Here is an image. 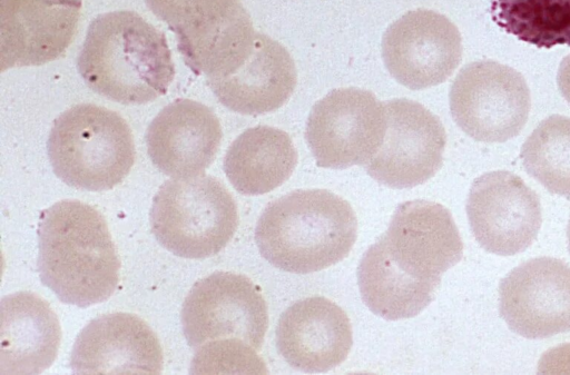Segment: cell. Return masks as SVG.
<instances>
[{"label": "cell", "instance_id": "cell-16", "mask_svg": "<svg viewBox=\"0 0 570 375\" xmlns=\"http://www.w3.org/2000/svg\"><path fill=\"white\" fill-rule=\"evenodd\" d=\"M164 355L154 330L138 316L110 313L78 334L69 359L77 374H158Z\"/></svg>", "mask_w": 570, "mask_h": 375}, {"label": "cell", "instance_id": "cell-2", "mask_svg": "<svg viewBox=\"0 0 570 375\" xmlns=\"http://www.w3.org/2000/svg\"><path fill=\"white\" fill-rule=\"evenodd\" d=\"M77 68L92 91L122 105L154 101L175 77L165 34L129 10L102 13L91 21Z\"/></svg>", "mask_w": 570, "mask_h": 375}, {"label": "cell", "instance_id": "cell-1", "mask_svg": "<svg viewBox=\"0 0 570 375\" xmlns=\"http://www.w3.org/2000/svg\"><path fill=\"white\" fill-rule=\"evenodd\" d=\"M38 273L68 305L107 300L119 283L120 260L105 217L80 200H60L40 214Z\"/></svg>", "mask_w": 570, "mask_h": 375}, {"label": "cell", "instance_id": "cell-24", "mask_svg": "<svg viewBox=\"0 0 570 375\" xmlns=\"http://www.w3.org/2000/svg\"><path fill=\"white\" fill-rule=\"evenodd\" d=\"M527 172L548 191L570 198V118L552 115L542 120L522 145Z\"/></svg>", "mask_w": 570, "mask_h": 375}, {"label": "cell", "instance_id": "cell-10", "mask_svg": "<svg viewBox=\"0 0 570 375\" xmlns=\"http://www.w3.org/2000/svg\"><path fill=\"white\" fill-rule=\"evenodd\" d=\"M146 4L175 33L178 51L196 75L209 76L255 32L239 0H146Z\"/></svg>", "mask_w": 570, "mask_h": 375}, {"label": "cell", "instance_id": "cell-6", "mask_svg": "<svg viewBox=\"0 0 570 375\" xmlns=\"http://www.w3.org/2000/svg\"><path fill=\"white\" fill-rule=\"evenodd\" d=\"M181 325L191 348L213 342H237L261 351L268 328L266 302L246 276L216 272L187 294Z\"/></svg>", "mask_w": 570, "mask_h": 375}, {"label": "cell", "instance_id": "cell-21", "mask_svg": "<svg viewBox=\"0 0 570 375\" xmlns=\"http://www.w3.org/2000/svg\"><path fill=\"white\" fill-rule=\"evenodd\" d=\"M296 164L297 151L287 132L256 126L230 144L224 158V171L238 193L256 196L284 184Z\"/></svg>", "mask_w": 570, "mask_h": 375}, {"label": "cell", "instance_id": "cell-4", "mask_svg": "<svg viewBox=\"0 0 570 375\" xmlns=\"http://www.w3.org/2000/svg\"><path fill=\"white\" fill-rule=\"evenodd\" d=\"M47 152L59 179L89 191L108 190L120 184L136 158L126 120L92 103L72 106L53 121Z\"/></svg>", "mask_w": 570, "mask_h": 375}, {"label": "cell", "instance_id": "cell-25", "mask_svg": "<svg viewBox=\"0 0 570 375\" xmlns=\"http://www.w3.org/2000/svg\"><path fill=\"white\" fill-rule=\"evenodd\" d=\"M267 373L253 347L237 342H213L197 348L190 373Z\"/></svg>", "mask_w": 570, "mask_h": 375}, {"label": "cell", "instance_id": "cell-9", "mask_svg": "<svg viewBox=\"0 0 570 375\" xmlns=\"http://www.w3.org/2000/svg\"><path fill=\"white\" fill-rule=\"evenodd\" d=\"M386 130L383 142L365 165L377 182L395 189L412 188L441 168L446 135L441 120L410 99L384 102Z\"/></svg>", "mask_w": 570, "mask_h": 375}, {"label": "cell", "instance_id": "cell-27", "mask_svg": "<svg viewBox=\"0 0 570 375\" xmlns=\"http://www.w3.org/2000/svg\"><path fill=\"white\" fill-rule=\"evenodd\" d=\"M567 237H568V247H569V251H570V219H569V223L567 226Z\"/></svg>", "mask_w": 570, "mask_h": 375}, {"label": "cell", "instance_id": "cell-18", "mask_svg": "<svg viewBox=\"0 0 570 375\" xmlns=\"http://www.w3.org/2000/svg\"><path fill=\"white\" fill-rule=\"evenodd\" d=\"M353 345L352 325L332 300L313 296L295 302L281 315L276 347L293 368L324 373L341 365Z\"/></svg>", "mask_w": 570, "mask_h": 375}, {"label": "cell", "instance_id": "cell-7", "mask_svg": "<svg viewBox=\"0 0 570 375\" xmlns=\"http://www.w3.org/2000/svg\"><path fill=\"white\" fill-rule=\"evenodd\" d=\"M455 124L481 142H504L520 134L530 108V90L515 69L493 60L464 66L450 89Z\"/></svg>", "mask_w": 570, "mask_h": 375}, {"label": "cell", "instance_id": "cell-15", "mask_svg": "<svg viewBox=\"0 0 570 375\" xmlns=\"http://www.w3.org/2000/svg\"><path fill=\"white\" fill-rule=\"evenodd\" d=\"M379 240L401 269L438 285L463 256V243L451 213L429 200L400 204Z\"/></svg>", "mask_w": 570, "mask_h": 375}, {"label": "cell", "instance_id": "cell-5", "mask_svg": "<svg viewBox=\"0 0 570 375\" xmlns=\"http://www.w3.org/2000/svg\"><path fill=\"white\" fill-rule=\"evenodd\" d=\"M157 241L174 255L204 259L219 253L238 226L237 205L215 177L199 174L165 181L150 208Z\"/></svg>", "mask_w": 570, "mask_h": 375}, {"label": "cell", "instance_id": "cell-14", "mask_svg": "<svg viewBox=\"0 0 570 375\" xmlns=\"http://www.w3.org/2000/svg\"><path fill=\"white\" fill-rule=\"evenodd\" d=\"M499 312L512 332L529 339L570 332V266L537 257L513 268L499 285Z\"/></svg>", "mask_w": 570, "mask_h": 375}, {"label": "cell", "instance_id": "cell-22", "mask_svg": "<svg viewBox=\"0 0 570 375\" xmlns=\"http://www.w3.org/2000/svg\"><path fill=\"white\" fill-rule=\"evenodd\" d=\"M357 284L364 304L387 320L416 316L433 300L440 287L401 269L380 240L363 254L357 267Z\"/></svg>", "mask_w": 570, "mask_h": 375}, {"label": "cell", "instance_id": "cell-11", "mask_svg": "<svg viewBox=\"0 0 570 375\" xmlns=\"http://www.w3.org/2000/svg\"><path fill=\"white\" fill-rule=\"evenodd\" d=\"M466 215L479 245L500 256L524 251L542 223L537 193L507 170L485 172L473 181Z\"/></svg>", "mask_w": 570, "mask_h": 375}, {"label": "cell", "instance_id": "cell-3", "mask_svg": "<svg viewBox=\"0 0 570 375\" xmlns=\"http://www.w3.org/2000/svg\"><path fill=\"white\" fill-rule=\"evenodd\" d=\"M357 237L352 206L325 189H299L269 203L255 241L261 255L284 272L309 274L343 260Z\"/></svg>", "mask_w": 570, "mask_h": 375}, {"label": "cell", "instance_id": "cell-23", "mask_svg": "<svg viewBox=\"0 0 570 375\" xmlns=\"http://www.w3.org/2000/svg\"><path fill=\"white\" fill-rule=\"evenodd\" d=\"M494 21L538 48L570 46V0H493Z\"/></svg>", "mask_w": 570, "mask_h": 375}, {"label": "cell", "instance_id": "cell-19", "mask_svg": "<svg viewBox=\"0 0 570 375\" xmlns=\"http://www.w3.org/2000/svg\"><path fill=\"white\" fill-rule=\"evenodd\" d=\"M223 137L216 114L190 99L164 107L149 124L146 146L151 162L179 178L203 174L214 161Z\"/></svg>", "mask_w": 570, "mask_h": 375}, {"label": "cell", "instance_id": "cell-17", "mask_svg": "<svg viewBox=\"0 0 570 375\" xmlns=\"http://www.w3.org/2000/svg\"><path fill=\"white\" fill-rule=\"evenodd\" d=\"M81 0H1V65L40 66L65 55Z\"/></svg>", "mask_w": 570, "mask_h": 375}, {"label": "cell", "instance_id": "cell-13", "mask_svg": "<svg viewBox=\"0 0 570 375\" xmlns=\"http://www.w3.org/2000/svg\"><path fill=\"white\" fill-rule=\"evenodd\" d=\"M218 101L242 115L281 108L292 96L297 75L286 48L271 37L254 36L215 75L206 78Z\"/></svg>", "mask_w": 570, "mask_h": 375}, {"label": "cell", "instance_id": "cell-12", "mask_svg": "<svg viewBox=\"0 0 570 375\" xmlns=\"http://www.w3.org/2000/svg\"><path fill=\"white\" fill-rule=\"evenodd\" d=\"M382 57L401 85L413 90L433 87L444 82L461 62V34L445 16L412 10L386 29Z\"/></svg>", "mask_w": 570, "mask_h": 375}, {"label": "cell", "instance_id": "cell-20", "mask_svg": "<svg viewBox=\"0 0 570 375\" xmlns=\"http://www.w3.org/2000/svg\"><path fill=\"white\" fill-rule=\"evenodd\" d=\"M0 373L39 374L55 362L61 339L57 315L32 292L1 299Z\"/></svg>", "mask_w": 570, "mask_h": 375}, {"label": "cell", "instance_id": "cell-8", "mask_svg": "<svg viewBox=\"0 0 570 375\" xmlns=\"http://www.w3.org/2000/svg\"><path fill=\"white\" fill-rule=\"evenodd\" d=\"M386 130V111L368 90L340 88L312 108L305 138L323 168L345 169L366 165L380 149Z\"/></svg>", "mask_w": 570, "mask_h": 375}, {"label": "cell", "instance_id": "cell-26", "mask_svg": "<svg viewBox=\"0 0 570 375\" xmlns=\"http://www.w3.org/2000/svg\"><path fill=\"white\" fill-rule=\"evenodd\" d=\"M557 83L561 95L570 103V55L559 66Z\"/></svg>", "mask_w": 570, "mask_h": 375}]
</instances>
